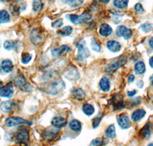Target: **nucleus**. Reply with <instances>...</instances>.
I'll return each mask as SVG.
<instances>
[{"instance_id":"5","label":"nucleus","mask_w":153,"mask_h":146,"mask_svg":"<svg viewBox=\"0 0 153 146\" xmlns=\"http://www.w3.org/2000/svg\"><path fill=\"white\" fill-rule=\"evenodd\" d=\"M64 76L69 80H78L80 78V73L74 66H71L65 70V72H64Z\"/></svg>"},{"instance_id":"15","label":"nucleus","mask_w":153,"mask_h":146,"mask_svg":"<svg viewBox=\"0 0 153 146\" xmlns=\"http://www.w3.org/2000/svg\"><path fill=\"white\" fill-rule=\"evenodd\" d=\"M106 47L110 52H117L121 49V45H120V42H117V41L110 40L108 41V42L106 43Z\"/></svg>"},{"instance_id":"49","label":"nucleus","mask_w":153,"mask_h":146,"mask_svg":"<svg viewBox=\"0 0 153 146\" xmlns=\"http://www.w3.org/2000/svg\"><path fill=\"white\" fill-rule=\"evenodd\" d=\"M149 80H150V82H151L152 85H153V75H152L151 76H150L149 78Z\"/></svg>"},{"instance_id":"40","label":"nucleus","mask_w":153,"mask_h":146,"mask_svg":"<svg viewBox=\"0 0 153 146\" xmlns=\"http://www.w3.org/2000/svg\"><path fill=\"white\" fill-rule=\"evenodd\" d=\"M100 121H101V117H96V118H94V119H93V123H92V125L93 127L94 128V129H96V128L98 127V125H100Z\"/></svg>"},{"instance_id":"17","label":"nucleus","mask_w":153,"mask_h":146,"mask_svg":"<svg viewBox=\"0 0 153 146\" xmlns=\"http://www.w3.org/2000/svg\"><path fill=\"white\" fill-rule=\"evenodd\" d=\"M2 68L5 73H9L12 71L13 68H14V65L12 63V62L9 59H5L2 62Z\"/></svg>"},{"instance_id":"35","label":"nucleus","mask_w":153,"mask_h":146,"mask_svg":"<svg viewBox=\"0 0 153 146\" xmlns=\"http://www.w3.org/2000/svg\"><path fill=\"white\" fill-rule=\"evenodd\" d=\"M3 46L6 50H12L16 47V42H12V41H5L4 42Z\"/></svg>"},{"instance_id":"26","label":"nucleus","mask_w":153,"mask_h":146,"mask_svg":"<svg viewBox=\"0 0 153 146\" xmlns=\"http://www.w3.org/2000/svg\"><path fill=\"white\" fill-rule=\"evenodd\" d=\"M72 31H73V29H72L71 26H65L61 29H59L57 32V35H60L61 36L63 37H66L69 36L72 33Z\"/></svg>"},{"instance_id":"3","label":"nucleus","mask_w":153,"mask_h":146,"mask_svg":"<svg viewBox=\"0 0 153 146\" xmlns=\"http://www.w3.org/2000/svg\"><path fill=\"white\" fill-rule=\"evenodd\" d=\"M15 82H16V85L19 87V89H22L23 92H30L31 90V86L30 85V84L27 82L24 75H22V74L16 77Z\"/></svg>"},{"instance_id":"50","label":"nucleus","mask_w":153,"mask_h":146,"mask_svg":"<svg viewBox=\"0 0 153 146\" xmlns=\"http://www.w3.org/2000/svg\"><path fill=\"white\" fill-rule=\"evenodd\" d=\"M2 87H3V83H2V82L0 81V89H1Z\"/></svg>"},{"instance_id":"10","label":"nucleus","mask_w":153,"mask_h":146,"mask_svg":"<svg viewBox=\"0 0 153 146\" xmlns=\"http://www.w3.org/2000/svg\"><path fill=\"white\" fill-rule=\"evenodd\" d=\"M117 122H118L120 127L123 129H129L131 126L130 119H129V117L126 116L124 114L119 115L118 118H117Z\"/></svg>"},{"instance_id":"47","label":"nucleus","mask_w":153,"mask_h":146,"mask_svg":"<svg viewBox=\"0 0 153 146\" xmlns=\"http://www.w3.org/2000/svg\"><path fill=\"white\" fill-rule=\"evenodd\" d=\"M149 65H150V66H151L152 68H153V56H152V57L150 58V59H149Z\"/></svg>"},{"instance_id":"52","label":"nucleus","mask_w":153,"mask_h":146,"mask_svg":"<svg viewBox=\"0 0 153 146\" xmlns=\"http://www.w3.org/2000/svg\"><path fill=\"white\" fill-rule=\"evenodd\" d=\"M2 66H0V73L2 72Z\"/></svg>"},{"instance_id":"33","label":"nucleus","mask_w":153,"mask_h":146,"mask_svg":"<svg viewBox=\"0 0 153 146\" xmlns=\"http://www.w3.org/2000/svg\"><path fill=\"white\" fill-rule=\"evenodd\" d=\"M92 18V16L91 14H89L87 12H84L80 16H78V24L81 23H85V22L90 21Z\"/></svg>"},{"instance_id":"34","label":"nucleus","mask_w":153,"mask_h":146,"mask_svg":"<svg viewBox=\"0 0 153 146\" xmlns=\"http://www.w3.org/2000/svg\"><path fill=\"white\" fill-rule=\"evenodd\" d=\"M91 45L93 50L95 51V52H100L101 51V49H102V48H101V45H100L99 42L97 40H95V39H92Z\"/></svg>"},{"instance_id":"36","label":"nucleus","mask_w":153,"mask_h":146,"mask_svg":"<svg viewBox=\"0 0 153 146\" xmlns=\"http://www.w3.org/2000/svg\"><path fill=\"white\" fill-rule=\"evenodd\" d=\"M104 143V139L103 138H98L94 139L91 143V146H103Z\"/></svg>"},{"instance_id":"4","label":"nucleus","mask_w":153,"mask_h":146,"mask_svg":"<svg viewBox=\"0 0 153 146\" xmlns=\"http://www.w3.org/2000/svg\"><path fill=\"white\" fill-rule=\"evenodd\" d=\"M25 124H28V122L20 117H9L5 121V125L7 127H14L17 125H25Z\"/></svg>"},{"instance_id":"11","label":"nucleus","mask_w":153,"mask_h":146,"mask_svg":"<svg viewBox=\"0 0 153 146\" xmlns=\"http://www.w3.org/2000/svg\"><path fill=\"white\" fill-rule=\"evenodd\" d=\"M14 94V90L12 85H7V86H3L0 89V96L4 98H10L12 97Z\"/></svg>"},{"instance_id":"53","label":"nucleus","mask_w":153,"mask_h":146,"mask_svg":"<svg viewBox=\"0 0 153 146\" xmlns=\"http://www.w3.org/2000/svg\"><path fill=\"white\" fill-rule=\"evenodd\" d=\"M0 48H1V42H0Z\"/></svg>"},{"instance_id":"6","label":"nucleus","mask_w":153,"mask_h":146,"mask_svg":"<svg viewBox=\"0 0 153 146\" xmlns=\"http://www.w3.org/2000/svg\"><path fill=\"white\" fill-rule=\"evenodd\" d=\"M78 49V53H77V59L78 61L83 62L85 59L88 58L90 56V51L86 47L85 42H82L77 45Z\"/></svg>"},{"instance_id":"32","label":"nucleus","mask_w":153,"mask_h":146,"mask_svg":"<svg viewBox=\"0 0 153 146\" xmlns=\"http://www.w3.org/2000/svg\"><path fill=\"white\" fill-rule=\"evenodd\" d=\"M44 7V3L42 0H34L32 9L35 12H40Z\"/></svg>"},{"instance_id":"12","label":"nucleus","mask_w":153,"mask_h":146,"mask_svg":"<svg viewBox=\"0 0 153 146\" xmlns=\"http://www.w3.org/2000/svg\"><path fill=\"white\" fill-rule=\"evenodd\" d=\"M51 125L57 129H61L67 125V120L65 118L60 116L54 117L51 120Z\"/></svg>"},{"instance_id":"22","label":"nucleus","mask_w":153,"mask_h":146,"mask_svg":"<svg viewBox=\"0 0 153 146\" xmlns=\"http://www.w3.org/2000/svg\"><path fill=\"white\" fill-rule=\"evenodd\" d=\"M82 110L84 111V113L87 116H91L95 111L94 105L89 104V103H85L82 107Z\"/></svg>"},{"instance_id":"16","label":"nucleus","mask_w":153,"mask_h":146,"mask_svg":"<svg viewBox=\"0 0 153 146\" xmlns=\"http://www.w3.org/2000/svg\"><path fill=\"white\" fill-rule=\"evenodd\" d=\"M146 115V111L144 109H138L133 111L131 115V118L133 122H139Z\"/></svg>"},{"instance_id":"9","label":"nucleus","mask_w":153,"mask_h":146,"mask_svg":"<svg viewBox=\"0 0 153 146\" xmlns=\"http://www.w3.org/2000/svg\"><path fill=\"white\" fill-rule=\"evenodd\" d=\"M15 140L21 144H25L29 141V135L26 129H22L15 137Z\"/></svg>"},{"instance_id":"31","label":"nucleus","mask_w":153,"mask_h":146,"mask_svg":"<svg viewBox=\"0 0 153 146\" xmlns=\"http://www.w3.org/2000/svg\"><path fill=\"white\" fill-rule=\"evenodd\" d=\"M105 135L109 138H114L116 137V129L113 125H110L105 131Z\"/></svg>"},{"instance_id":"13","label":"nucleus","mask_w":153,"mask_h":146,"mask_svg":"<svg viewBox=\"0 0 153 146\" xmlns=\"http://www.w3.org/2000/svg\"><path fill=\"white\" fill-rule=\"evenodd\" d=\"M99 33L100 35H102V36L108 37L113 33V29L111 28V26L110 25L103 23V24L101 25L100 28Z\"/></svg>"},{"instance_id":"1","label":"nucleus","mask_w":153,"mask_h":146,"mask_svg":"<svg viewBox=\"0 0 153 146\" xmlns=\"http://www.w3.org/2000/svg\"><path fill=\"white\" fill-rule=\"evenodd\" d=\"M65 89V82L61 79V78H57L51 82L49 85H48L47 89H46V92L48 94L51 95V96H57L61 92L64 91Z\"/></svg>"},{"instance_id":"51","label":"nucleus","mask_w":153,"mask_h":146,"mask_svg":"<svg viewBox=\"0 0 153 146\" xmlns=\"http://www.w3.org/2000/svg\"><path fill=\"white\" fill-rule=\"evenodd\" d=\"M148 146H153V142L152 143H150V144H149Z\"/></svg>"},{"instance_id":"45","label":"nucleus","mask_w":153,"mask_h":146,"mask_svg":"<svg viewBox=\"0 0 153 146\" xmlns=\"http://www.w3.org/2000/svg\"><path fill=\"white\" fill-rule=\"evenodd\" d=\"M149 45L150 47L153 49V36L152 38H150L149 41Z\"/></svg>"},{"instance_id":"7","label":"nucleus","mask_w":153,"mask_h":146,"mask_svg":"<svg viewBox=\"0 0 153 146\" xmlns=\"http://www.w3.org/2000/svg\"><path fill=\"white\" fill-rule=\"evenodd\" d=\"M58 134H59V129H57L55 127L48 128L44 131L42 137L47 141H52L57 137Z\"/></svg>"},{"instance_id":"20","label":"nucleus","mask_w":153,"mask_h":146,"mask_svg":"<svg viewBox=\"0 0 153 146\" xmlns=\"http://www.w3.org/2000/svg\"><path fill=\"white\" fill-rule=\"evenodd\" d=\"M69 127L71 130L73 131V132H78L81 130L82 124L80 123V121L76 120V119H73V120L70 122Z\"/></svg>"},{"instance_id":"28","label":"nucleus","mask_w":153,"mask_h":146,"mask_svg":"<svg viewBox=\"0 0 153 146\" xmlns=\"http://www.w3.org/2000/svg\"><path fill=\"white\" fill-rule=\"evenodd\" d=\"M129 0H114L113 5L119 9H124L128 6Z\"/></svg>"},{"instance_id":"18","label":"nucleus","mask_w":153,"mask_h":146,"mask_svg":"<svg viewBox=\"0 0 153 146\" xmlns=\"http://www.w3.org/2000/svg\"><path fill=\"white\" fill-rule=\"evenodd\" d=\"M30 39H31V42H32L34 45H38V44L41 43V42L42 41V35L39 34L38 30L35 29L34 30V31L31 32Z\"/></svg>"},{"instance_id":"46","label":"nucleus","mask_w":153,"mask_h":146,"mask_svg":"<svg viewBox=\"0 0 153 146\" xmlns=\"http://www.w3.org/2000/svg\"><path fill=\"white\" fill-rule=\"evenodd\" d=\"M143 85H144V83H143V81H139V82H137V86L139 88H143Z\"/></svg>"},{"instance_id":"24","label":"nucleus","mask_w":153,"mask_h":146,"mask_svg":"<svg viewBox=\"0 0 153 146\" xmlns=\"http://www.w3.org/2000/svg\"><path fill=\"white\" fill-rule=\"evenodd\" d=\"M72 94H73L74 98L75 99H77V100H83V99H85L86 94L85 92H84V90L82 89H76L75 90H74L72 92Z\"/></svg>"},{"instance_id":"21","label":"nucleus","mask_w":153,"mask_h":146,"mask_svg":"<svg viewBox=\"0 0 153 146\" xmlns=\"http://www.w3.org/2000/svg\"><path fill=\"white\" fill-rule=\"evenodd\" d=\"M70 51V48L68 47V45H61V47L57 48V49H54L52 50V55L54 57H57V56H60L63 54V53H65V52H69Z\"/></svg>"},{"instance_id":"27","label":"nucleus","mask_w":153,"mask_h":146,"mask_svg":"<svg viewBox=\"0 0 153 146\" xmlns=\"http://www.w3.org/2000/svg\"><path fill=\"white\" fill-rule=\"evenodd\" d=\"M12 102L9 100V101H5L2 102L1 105H0V108H1V110L3 111L4 113H9V111L12 110Z\"/></svg>"},{"instance_id":"41","label":"nucleus","mask_w":153,"mask_h":146,"mask_svg":"<svg viewBox=\"0 0 153 146\" xmlns=\"http://www.w3.org/2000/svg\"><path fill=\"white\" fill-rule=\"evenodd\" d=\"M63 23H64V22H63V19H57V21H55L53 23L52 26L54 27V28H60V27H61V26H63Z\"/></svg>"},{"instance_id":"39","label":"nucleus","mask_w":153,"mask_h":146,"mask_svg":"<svg viewBox=\"0 0 153 146\" xmlns=\"http://www.w3.org/2000/svg\"><path fill=\"white\" fill-rule=\"evenodd\" d=\"M141 29H143V31L148 32L151 31L152 29V26L151 24H149V23H146V24H143L141 26Z\"/></svg>"},{"instance_id":"38","label":"nucleus","mask_w":153,"mask_h":146,"mask_svg":"<svg viewBox=\"0 0 153 146\" xmlns=\"http://www.w3.org/2000/svg\"><path fill=\"white\" fill-rule=\"evenodd\" d=\"M135 9H136V12H137L138 14H143L145 12L143 5L140 3H136V5H135Z\"/></svg>"},{"instance_id":"23","label":"nucleus","mask_w":153,"mask_h":146,"mask_svg":"<svg viewBox=\"0 0 153 146\" xmlns=\"http://www.w3.org/2000/svg\"><path fill=\"white\" fill-rule=\"evenodd\" d=\"M152 132V124L151 123H147L143 129L140 132V135H143V137L146 138H149L150 137Z\"/></svg>"},{"instance_id":"25","label":"nucleus","mask_w":153,"mask_h":146,"mask_svg":"<svg viewBox=\"0 0 153 146\" xmlns=\"http://www.w3.org/2000/svg\"><path fill=\"white\" fill-rule=\"evenodd\" d=\"M134 70L136 71V74L138 75H143L146 71V65L143 62H138L136 65H135V68Z\"/></svg>"},{"instance_id":"30","label":"nucleus","mask_w":153,"mask_h":146,"mask_svg":"<svg viewBox=\"0 0 153 146\" xmlns=\"http://www.w3.org/2000/svg\"><path fill=\"white\" fill-rule=\"evenodd\" d=\"M10 20V16L9 12L5 10H0V24L6 23Z\"/></svg>"},{"instance_id":"44","label":"nucleus","mask_w":153,"mask_h":146,"mask_svg":"<svg viewBox=\"0 0 153 146\" xmlns=\"http://www.w3.org/2000/svg\"><path fill=\"white\" fill-rule=\"evenodd\" d=\"M134 80H135V76H134L133 75H130L129 76V82H130V83H132V82H134Z\"/></svg>"},{"instance_id":"42","label":"nucleus","mask_w":153,"mask_h":146,"mask_svg":"<svg viewBox=\"0 0 153 146\" xmlns=\"http://www.w3.org/2000/svg\"><path fill=\"white\" fill-rule=\"evenodd\" d=\"M70 20L74 23V24H78V16L77 15L71 14L69 16Z\"/></svg>"},{"instance_id":"14","label":"nucleus","mask_w":153,"mask_h":146,"mask_svg":"<svg viewBox=\"0 0 153 146\" xmlns=\"http://www.w3.org/2000/svg\"><path fill=\"white\" fill-rule=\"evenodd\" d=\"M25 3L23 1H16L13 5H12V6L10 7L11 11H12V13H19L21 10H24L25 9Z\"/></svg>"},{"instance_id":"48","label":"nucleus","mask_w":153,"mask_h":146,"mask_svg":"<svg viewBox=\"0 0 153 146\" xmlns=\"http://www.w3.org/2000/svg\"><path fill=\"white\" fill-rule=\"evenodd\" d=\"M98 1H99L100 2H101V3H108L110 0H98Z\"/></svg>"},{"instance_id":"8","label":"nucleus","mask_w":153,"mask_h":146,"mask_svg":"<svg viewBox=\"0 0 153 146\" xmlns=\"http://www.w3.org/2000/svg\"><path fill=\"white\" fill-rule=\"evenodd\" d=\"M117 35L119 37H123L126 40H128L132 37V31L129 29L126 28L124 26H118V28L117 29Z\"/></svg>"},{"instance_id":"37","label":"nucleus","mask_w":153,"mask_h":146,"mask_svg":"<svg viewBox=\"0 0 153 146\" xmlns=\"http://www.w3.org/2000/svg\"><path fill=\"white\" fill-rule=\"evenodd\" d=\"M31 59V56L28 53H23L22 56V62L23 64H28Z\"/></svg>"},{"instance_id":"43","label":"nucleus","mask_w":153,"mask_h":146,"mask_svg":"<svg viewBox=\"0 0 153 146\" xmlns=\"http://www.w3.org/2000/svg\"><path fill=\"white\" fill-rule=\"evenodd\" d=\"M136 90H132V91H129V92H127V96H129V97H132L135 95L136 94Z\"/></svg>"},{"instance_id":"19","label":"nucleus","mask_w":153,"mask_h":146,"mask_svg":"<svg viewBox=\"0 0 153 146\" xmlns=\"http://www.w3.org/2000/svg\"><path fill=\"white\" fill-rule=\"evenodd\" d=\"M100 88L103 92H107L110 90V82L106 77H103L100 82Z\"/></svg>"},{"instance_id":"2","label":"nucleus","mask_w":153,"mask_h":146,"mask_svg":"<svg viewBox=\"0 0 153 146\" xmlns=\"http://www.w3.org/2000/svg\"><path fill=\"white\" fill-rule=\"evenodd\" d=\"M126 61L127 59L126 56H120V57L113 60V62H110V64L108 65V66L106 68V71L109 73V74H112V73L117 71L118 68H121L123 65H124L126 62Z\"/></svg>"},{"instance_id":"29","label":"nucleus","mask_w":153,"mask_h":146,"mask_svg":"<svg viewBox=\"0 0 153 146\" xmlns=\"http://www.w3.org/2000/svg\"><path fill=\"white\" fill-rule=\"evenodd\" d=\"M84 0H63V2L71 7L76 8L81 5Z\"/></svg>"}]
</instances>
